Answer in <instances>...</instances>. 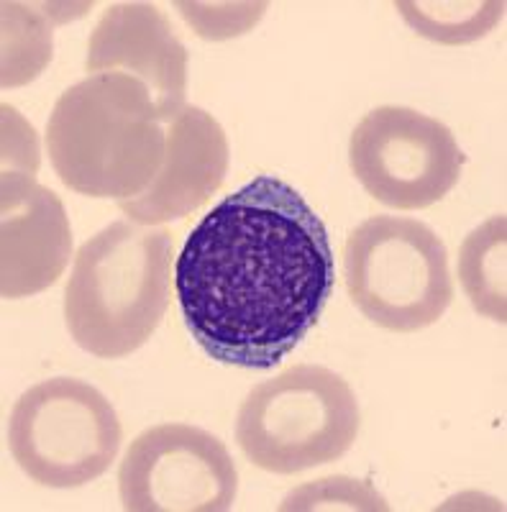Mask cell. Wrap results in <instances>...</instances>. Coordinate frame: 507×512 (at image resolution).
I'll return each instance as SVG.
<instances>
[{
	"instance_id": "3",
	"label": "cell",
	"mask_w": 507,
	"mask_h": 512,
	"mask_svg": "<svg viewBox=\"0 0 507 512\" xmlns=\"http://www.w3.org/2000/svg\"><path fill=\"white\" fill-rule=\"evenodd\" d=\"M172 236L116 221L80 246L65 287L67 331L98 359H123L152 338L169 305Z\"/></svg>"
},
{
	"instance_id": "10",
	"label": "cell",
	"mask_w": 507,
	"mask_h": 512,
	"mask_svg": "<svg viewBox=\"0 0 507 512\" xmlns=\"http://www.w3.org/2000/svg\"><path fill=\"white\" fill-rule=\"evenodd\" d=\"M0 216V295L18 300L57 285L72 256L70 218L57 192L34 172L3 169Z\"/></svg>"
},
{
	"instance_id": "4",
	"label": "cell",
	"mask_w": 507,
	"mask_h": 512,
	"mask_svg": "<svg viewBox=\"0 0 507 512\" xmlns=\"http://www.w3.org/2000/svg\"><path fill=\"white\" fill-rule=\"evenodd\" d=\"M362 413L351 384L318 364H298L259 382L236 415V443L269 474L331 464L354 446Z\"/></svg>"
},
{
	"instance_id": "7",
	"label": "cell",
	"mask_w": 507,
	"mask_h": 512,
	"mask_svg": "<svg viewBox=\"0 0 507 512\" xmlns=\"http://www.w3.org/2000/svg\"><path fill=\"white\" fill-rule=\"evenodd\" d=\"M349 162L377 203L420 210L441 203L459 185L467 154L438 118L403 105H379L356 123Z\"/></svg>"
},
{
	"instance_id": "11",
	"label": "cell",
	"mask_w": 507,
	"mask_h": 512,
	"mask_svg": "<svg viewBox=\"0 0 507 512\" xmlns=\"http://www.w3.org/2000/svg\"><path fill=\"white\" fill-rule=\"evenodd\" d=\"M164 131L167 149L154 180L141 195L118 203L129 221L141 226L182 221L208 203L228 175V136L208 111L185 105Z\"/></svg>"
},
{
	"instance_id": "9",
	"label": "cell",
	"mask_w": 507,
	"mask_h": 512,
	"mask_svg": "<svg viewBox=\"0 0 507 512\" xmlns=\"http://www.w3.org/2000/svg\"><path fill=\"white\" fill-rule=\"evenodd\" d=\"M85 72L134 80L154 100L164 126L187 105V49L152 3L105 8L90 34Z\"/></svg>"
},
{
	"instance_id": "13",
	"label": "cell",
	"mask_w": 507,
	"mask_h": 512,
	"mask_svg": "<svg viewBox=\"0 0 507 512\" xmlns=\"http://www.w3.org/2000/svg\"><path fill=\"white\" fill-rule=\"evenodd\" d=\"M400 16L408 21L415 34L438 44H469L490 34L502 18L505 3L487 0V3H426V0H413V3H395Z\"/></svg>"
},
{
	"instance_id": "12",
	"label": "cell",
	"mask_w": 507,
	"mask_h": 512,
	"mask_svg": "<svg viewBox=\"0 0 507 512\" xmlns=\"http://www.w3.org/2000/svg\"><path fill=\"white\" fill-rule=\"evenodd\" d=\"M507 218L495 216L469 233L459 251V280L474 310L507 323Z\"/></svg>"
},
{
	"instance_id": "2",
	"label": "cell",
	"mask_w": 507,
	"mask_h": 512,
	"mask_svg": "<svg viewBox=\"0 0 507 512\" xmlns=\"http://www.w3.org/2000/svg\"><path fill=\"white\" fill-rule=\"evenodd\" d=\"M167 131L141 85L121 75H88L54 103L47 152L70 190L100 200L141 195L164 162Z\"/></svg>"
},
{
	"instance_id": "5",
	"label": "cell",
	"mask_w": 507,
	"mask_h": 512,
	"mask_svg": "<svg viewBox=\"0 0 507 512\" xmlns=\"http://www.w3.org/2000/svg\"><path fill=\"white\" fill-rule=\"evenodd\" d=\"M344 282L356 310L392 333L433 326L454 300L449 251L441 236L403 216L367 218L349 233Z\"/></svg>"
},
{
	"instance_id": "8",
	"label": "cell",
	"mask_w": 507,
	"mask_h": 512,
	"mask_svg": "<svg viewBox=\"0 0 507 512\" xmlns=\"http://www.w3.org/2000/svg\"><path fill=\"white\" fill-rule=\"evenodd\" d=\"M239 472L218 436L187 423L146 428L118 466L129 512H223L234 505Z\"/></svg>"
},
{
	"instance_id": "6",
	"label": "cell",
	"mask_w": 507,
	"mask_h": 512,
	"mask_svg": "<svg viewBox=\"0 0 507 512\" xmlns=\"http://www.w3.org/2000/svg\"><path fill=\"white\" fill-rule=\"evenodd\" d=\"M123 428L111 400L93 384L54 377L13 405L8 446L31 482L75 489L103 477L116 461Z\"/></svg>"
},
{
	"instance_id": "1",
	"label": "cell",
	"mask_w": 507,
	"mask_h": 512,
	"mask_svg": "<svg viewBox=\"0 0 507 512\" xmlns=\"http://www.w3.org/2000/svg\"><path fill=\"white\" fill-rule=\"evenodd\" d=\"M336 285L326 223L292 185L259 175L213 205L175 262L187 331L213 361L274 369Z\"/></svg>"
},
{
	"instance_id": "14",
	"label": "cell",
	"mask_w": 507,
	"mask_h": 512,
	"mask_svg": "<svg viewBox=\"0 0 507 512\" xmlns=\"http://www.w3.org/2000/svg\"><path fill=\"white\" fill-rule=\"evenodd\" d=\"M280 510H379L387 512L390 505L372 484L351 477H326L292 489Z\"/></svg>"
}]
</instances>
